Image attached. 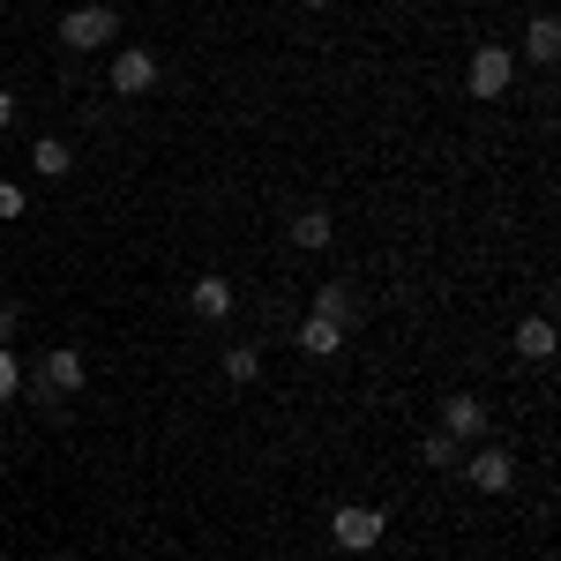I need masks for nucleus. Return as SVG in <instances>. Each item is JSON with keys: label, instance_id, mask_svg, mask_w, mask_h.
<instances>
[{"label": "nucleus", "instance_id": "f257e3e1", "mask_svg": "<svg viewBox=\"0 0 561 561\" xmlns=\"http://www.w3.org/2000/svg\"><path fill=\"white\" fill-rule=\"evenodd\" d=\"M113 31H121V15L98 0V8H68L60 15V45L68 53H98V45H113Z\"/></svg>", "mask_w": 561, "mask_h": 561}, {"label": "nucleus", "instance_id": "f03ea898", "mask_svg": "<svg viewBox=\"0 0 561 561\" xmlns=\"http://www.w3.org/2000/svg\"><path fill=\"white\" fill-rule=\"evenodd\" d=\"M330 539H337L345 554H367V547H382V510H359V502H345V510L330 517Z\"/></svg>", "mask_w": 561, "mask_h": 561}, {"label": "nucleus", "instance_id": "7ed1b4c3", "mask_svg": "<svg viewBox=\"0 0 561 561\" xmlns=\"http://www.w3.org/2000/svg\"><path fill=\"white\" fill-rule=\"evenodd\" d=\"M510 76H517V53L510 45H479L472 53V98H502Z\"/></svg>", "mask_w": 561, "mask_h": 561}, {"label": "nucleus", "instance_id": "20e7f679", "mask_svg": "<svg viewBox=\"0 0 561 561\" xmlns=\"http://www.w3.org/2000/svg\"><path fill=\"white\" fill-rule=\"evenodd\" d=\"M38 389H45V397H76V389H83V352L53 345V352H45V367H38Z\"/></svg>", "mask_w": 561, "mask_h": 561}, {"label": "nucleus", "instance_id": "39448f33", "mask_svg": "<svg viewBox=\"0 0 561 561\" xmlns=\"http://www.w3.org/2000/svg\"><path fill=\"white\" fill-rule=\"evenodd\" d=\"M150 83H158V53H142V45L113 53V90H121V98H142Z\"/></svg>", "mask_w": 561, "mask_h": 561}, {"label": "nucleus", "instance_id": "423d86ee", "mask_svg": "<svg viewBox=\"0 0 561 561\" xmlns=\"http://www.w3.org/2000/svg\"><path fill=\"white\" fill-rule=\"evenodd\" d=\"M465 472H472L479 494H510V486H517V457H510V449H479Z\"/></svg>", "mask_w": 561, "mask_h": 561}, {"label": "nucleus", "instance_id": "0eeeda50", "mask_svg": "<svg viewBox=\"0 0 561 561\" xmlns=\"http://www.w3.org/2000/svg\"><path fill=\"white\" fill-rule=\"evenodd\" d=\"M442 434H449V442H479V434H486V404H479V397H449V404H442Z\"/></svg>", "mask_w": 561, "mask_h": 561}, {"label": "nucleus", "instance_id": "6e6552de", "mask_svg": "<svg viewBox=\"0 0 561 561\" xmlns=\"http://www.w3.org/2000/svg\"><path fill=\"white\" fill-rule=\"evenodd\" d=\"M524 60H539V68H554V60H561V23H554V15H531V31H524Z\"/></svg>", "mask_w": 561, "mask_h": 561}, {"label": "nucleus", "instance_id": "1a4fd4ad", "mask_svg": "<svg viewBox=\"0 0 561 561\" xmlns=\"http://www.w3.org/2000/svg\"><path fill=\"white\" fill-rule=\"evenodd\" d=\"M337 345H345L337 322H322V314H307V322H300V352H307V359H337Z\"/></svg>", "mask_w": 561, "mask_h": 561}, {"label": "nucleus", "instance_id": "9d476101", "mask_svg": "<svg viewBox=\"0 0 561 561\" xmlns=\"http://www.w3.org/2000/svg\"><path fill=\"white\" fill-rule=\"evenodd\" d=\"M517 352L524 359H554V322H547V314H524L517 322Z\"/></svg>", "mask_w": 561, "mask_h": 561}, {"label": "nucleus", "instance_id": "9b49d317", "mask_svg": "<svg viewBox=\"0 0 561 561\" xmlns=\"http://www.w3.org/2000/svg\"><path fill=\"white\" fill-rule=\"evenodd\" d=\"M187 300H195V314H210V322H225V314H232V285H225V277H203V285H195Z\"/></svg>", "mask_w": 561, "mask_h": 561}, {"label": "nucleus", "instance_id": "f8f14e48", "mask_svg": "<svg viewBox=\"0 0 561 561\" xmlns=\"http://www.w3.org/2000/svg\"><path fill=\"white\" fill-rule=\"evenodd\" d=\"M31 165H38V180H60L68 165H76V158H68V142H60V135H45L38 150H31Z\"/></svg>", "mask_w": 561, "mask_h": 561}, {"label": "nucleus", "instance_id": "ddd939ff", "mask_svg": "<svg viewBox=\"0 0 561 561\" xmlns=\"http://www.w3.org/2000/svg\"><path fill=\"white\" fill-rule=\"evenodd\" d=\"M330 232H337L330 210H300V217H293V240H300V248H330Z\"/></svg>", "mask_w": 561, "mask_h": 561}, {"label": "nucleus", "instance_id": "4468645a", "mask_svg": "<svg viewBox=\"0 0 561 561\" xmlns=\"http://www.w3.org/2000/svg\"><path fill=\"white\" fill-rule=\"evenodd\" d=\"M314 314L345 330V314H352V293H345V285H322V293H314Z\"/></svg>", "mask_w": 561, "mask_h": 561}, {"label": "nucleus", "instance_id": "2eb2a0df", "mask_svg": "<svg viewBox=\"0 0 561 561\" xmlns=\"http://www.w3.org/2000/svg\"><path fill=\"white\" fill-rule=\"evenodd\" d=\"M420 465L449 472V465H465V457H457V442H449V434H427V442H420Z\"/></svg>", "mask_w": 561, "mask_h": 561}, {"label": "nucleus", "instance_id": "dca6fc26", "mask_svg": "<svg viewBox=\"0 0 561 561\" xmlns=\"http://www.w3.org/2000/svg\"><path fill=\"white\" fill-rule=\"evenodd\" d=\"M225 375H232V382H255V375H262V352L255 345H232V352H225Z\"/></svg>", "mask_w": 561, "mask_h": 561}, {"label": "nucleus", "instance_id": "f3484780", "mask_svg": "<svg viewBox=\"0 0 561 561\" xmlns=\"http://www.w3.org/2000/svg\"><path fill=\"white\" fill-rule=\"evenodd\" d=\"M15 389H23V367H15V352L0 345V404H8V397H15Z\"/></svg>", "mask_w": 561, "mask_h": 561}, {"label": "nucleus", "instance_id": "a211bd4d", "mask_svg": "<svg viewBox=\"0 0 561 561\" xmlns=\"http://www.w3.org/2000/svg\"><path fill=\"white\" fill-rule=\"evenodd\" d=\"M0 217H23V187L15 180H0Z\"/></svg>", "mask_w": 561, "mask_h": 561}, {"label": "nucleus", "instance_id": "6ab92c4d", "mask_svg": "<svg viewBox=\"0 0 561 561\" xmlns=\"http://www.w3.org/2000/svg\"><path fill=\"white\" fill-rule=\"evenodd\" d=\"M8 330H15V307H0V345H8Z\"/></svg>", "mask_w": 561, "mask_h": 561}, {"label": "nucleus", "instance_id": "aec40b11", "mask_svg": "<svg viewBox=\"0 0 561 561\" xmlns=\"http://www.w3.org/2000/svg\"><path fill=\"white\" fill-rule=\"evenodd\" d=\"M8 121H15V98H8V90H0V128H8Z\"/></svg>", "mask_w": 561, "mask_h": 561}, {"label": "nucleus", "instance_id": "412c9836", "mask_svg": "<svg viewBox=\"0 0 561 561\" xmlns=\"http://www.w3.org/2000/svg\"><path fill=\"white\" fill-rule=\"evenodd\" d=\"M300 8H330V0H300Z\"/></svg>", "mask_w": 561, "mask_h": 561}, {"label": "nucleus", "instance_id": "4be33fe9", "mask_svg": "<svg viewBox=\"0 0 561 561\" xmlns=\"http://www.w3.org/2000/svg\"><path fill=\"white\" fill-rule=\"evenodd\" d=\"M0 8H8V0H0Z\"/></svg>", "mask_w": 561, "mask_h": 561}]
</instances>
